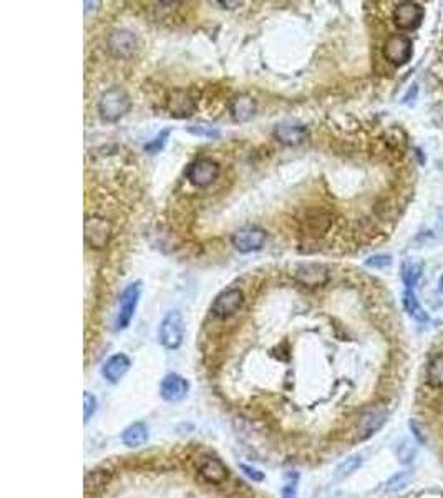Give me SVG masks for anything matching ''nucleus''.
Instances as JSON below:
<instances>
[{
	"label": "nucleus",
	"instance_id": "obj_27",
	"mask_svg": "<svg viewBox=\"0 0 443 498\" xmlns=\"http://www.w3.org/2000/svg\"><path fill=\"white\" fill-rule=\"evenodd\" d=\"M297 480H299V475L296 472H289L286 475V482H284L281 490V498H297Z\"/></svg>",
	"mask_w": 443,
	"mask_h": 498
},
{
	"label": "nucleus",
	"instance_id": "obj_23",
	"mask_svg": "<svg viewBox=\"0 0 443 498\" xmlns=\"http://www.w3.org/2000/svg\"><path fill=\"white\" fill-rule=\"evenodd\" d=\"M427 382L432 387H443V354H438L428 364Z\"/></svg>",
	"mask_w": 443,
	"mask_h": 498
},
{
	"label": "nucleus",
	"instance_id": "obj_5",
	"mask_svg": "<svg viewBox=\"0 0 443 498\" xmlns=\"http://www.w3.org/2000/svg\"><path fill=\"white\" fill-rule=\"evenodd\" d=\"M266 240H268V233L257 226H244L231 236L233 246L243 254L259 251Z\"/></svg>",
	"mask_w": 443,
	"mask_h": 498
},
{
	"label": "nucleus",
	"instance_id": "obj_12",
	"mask_svg": "<svg viewBox=\"0 0 443 498\" xmlns=\"http://www.w3.org/2000/svg\"><path fill=\"white\" fill-rule=\"evenodd\" d=\"M108 50L120 58L133 55L137 50V37L130 30H115L108 37Z\"/></svg>",
	"mask_w": 443,
	"mask_h": 498
},
{
	"label": "nucleus",
	"instance_id": "obj_1",
	"mask_svg": "<svg viewBox=\"0 0 443 498\" xmlns=\"http://www.w3.org/2000/svg\"><path fill=\"white\" fill-rule=\"evenodd\" d=\"M131 109V100L128 93L118 87H113L102 93L98 100V113L105 122L113 123L128 113Z\"/></svg>",
	"mask_w": 443,
	"mask_h": 498
},
{
	"label": "nucleus",
	"instance_id": "obj_18",
	"mask_svg": "<svg viewBox=\"0 0 443 498\" xmlns=\"http://www.w3.org/2000/svg\"><path fill=\"white\" fill-rule=\"evenodd\" d=\"M387 414L382 409H370L362 414L359 420V435L362 438H369L370 435H374L377 430L382 429V425L386 424Z\"/></svg>",
	"mask_w": 443,
	"mask_h": 498
},
{
	"label": "nucleus",
	"instance_id": "obj_21",
	"mask_svg": "<svg viewBox=\"0 0 443 498\" xmlns=\"http://www.w3.org/2000/svg\"><path fill=\"white\" fill-rule=\"evenodd\" d=\"M400 276L405 288L412 291L415 286H417L420 276H422V264L418 261H414V259H407L400 268Z\"/></svg>",
	"mask_w": 443,
	"mask_h": 498
},
{
	"label": "nucleus",
	"instance_id": "obj_9",
	"mask_svg": "<svg viewBox=\"0 0 443 498\" xmlns=\"http://www.w3.org/2000/svg\"><path fill=\"white\" fill-rule=\"evenodd\" d=\"M425 17L423 7L417 2H402L393 11V24L400 30H415Z\"/></svg>",
	"mask_w": 443,
	"mask_h": 498
},
{
	"label": "nucleus",
	"instance_id": "obj_24",
	"mask_svg": "<svg viewBox=\"0 0 443 498\" xmlns=\"http://www.w3.org/2000/svg\"><path fill=\"white\" fill-rule=\"evenodd\" d=\"M362 465V457L360 455H352L349 459H346L341 465L336 469V477L337 478H346L355 472L359 466Z\"/></svg>",
	"mask_w": 443,
	"mask_h": 498
},
{
	"label": "nucleus",
	"instance_id": "obj_25",
	"mask_svg": "<svg viewBox=\"0 0 443 498\" xmlns=\"http://www.w3.org/2000/svg\"><path fill=\"white\" fill-rule=\"evenodd\" d=\"M410 478H412V472H409V470H405V472H399L397 475H393V477L387 482L386 493H397V492H400L402 488H405L407 485H409Z\"/></svg>",
	"mask_w": 443,
	"mask_h": 498
},
{
	"label": "nucleus",
	"instance_id": "obj_28",
	"mask_svg": "<svg viewBox=\"0 0 443 498\" xmlns=\"http://www.w3.org/2000/svg\"><path fill=\"white\" fill-rule=\"evenodd\" d=\"M188 132L191 134H196L200 138H210V140H216V138L221 137L219 130L214 127H207V125H194V127H189Z\"/></svg>",
	"mask_w": 443,
	"mask_h": 498
},
{
	"label": "nucleus",
	"instance_id": "obj_20",
	"mask_svg": "<svg viewBox=\"0 0 443 498\" xmlns=\"http://www.w3.org/2000/svg\"><path fill=\"white\" fill-rule=\"evenodd\" d=\"M121 441H123L125 445L130 448L143 445V443L148 441L146 425L142 424V422H135V424H131L130 427L125 429L123 435H121Z\"/></svg>",
	"mask_w": 443,
	"mask_h": 498
},
{
	"label": "nucleus",
	"instance_id": "obj_29",
	"mask_svg": "<svg viewBox=\"0 0 443 498\" xmlns=\"http://www.w3.org/2000/svg\"><path fill=\"white\" fill-rule=\"evenodd\" d=\"M390 263H392L390 256H386V254L370 256L367 261H365V264H367L369 268H375V269H382V268L390 266Z\"/></svg>",
	"mask_w": 443,
	"mask_h": 498
},
{
	"label": "nucleus",
	"instance_id": "obj_4",
	"mask_svg": "<svg viewBox=\"0 0 443 498\" xmlns=\"http://www.w3.org/2000/svg\"><path fill=\"white\" fill-rule=\"evenodd\" d=\"M160 343L166 349H178L184 339V321L179 311H170L160 324Z\"/></svg>",
	"mask_w": 443,
	"mask_h": 498
},
{
	"label": "nucleus",
	"instance_id": "obj_16",
	"mask_svg": "<svg viewBox=\"0 0 443 498\" xmlns=\"http://www.w3.org/2000/svg\"><path fill=\"white\" fill-rule=\"evenodd\" d=\"M130 359L125 356V354H115V356H111L108 361L103 364L102 367V374L108 382L116 384L120 382L121 379H123L126 372L130 371Z\"/></svg>",
	"mask_w": 443,
	"mask_h": 498
},
{
	"label": "nucleus",
	"instance_id": "obj_2",
	"mask_svg": "<svg viewBox=\"0 0 443 498\" xmlns=\"http://www.w3.org/2000/svg\"><path fill=\"white\" fill-rule=\"evenodd\" d=\"M139 296H142V282H131L130 286H126L123 293L120 294L118 303V312H116L115 327L116 331H123L130 326L131 319H133L135 311H137Z\"/></svg>",
	"mask_w": 443,
	"mask_h": 498
},
{
	"label": "nucleus",
	"instance_id": "obj_6",
	"mask_svg": "<svg viewBox=\"0 0 443 498\" xmlns=\"http://www.w3.org/2000/svg\"><path fill=\"white\" fill-rule=\"evenodd\" d=\"M412 53H414L412 40L402 34L390 35L386 42V47H383V57H386V60H388L395 67L405 65L407 62L412 58Z\"/></svg>",
	"mask_w": 443,
	"mask_h": 498
},
{
	"label": "nucleus",
	"instance_id": "obj_19",
	"mask_svg": "<svg viewBox=\"0 0 443 498\" xmlns=\"http://www.w3.org/2000/svg\"><path fill=\"white\" fill-rule=\"evenodd\" d=\"M201 477L211 483H223L228 478V469L219 459L214 457H207L201 462L200 465Z\"/></svg>",
	"mask_w": 443,
	"mask_h": 498
},
{
	"label": "nucleus",
	"instance_id": "obj_33",
	"mask_svg": "<svg viewBox=\"0 0 443 498\" xmlns=\"http://www.w3.org/2000/svg\"><path fill=\"white\" fill-rule=\"evenodd\" d=\"M410 427H412V430H414V435H415V437L418 438V442H420V443H425V437L422 435V430L418 429V425L415 424V422H412V424H410Z\"/></svg>",
	"mask_w": 443,
	"mask_h": 498
},
{
	"label": "nucleus",
	"instance_id": "obj_15",
	"mask_svg": "<svg viewBox=\"0 0 443 498\" xmlns=\"http://www.w3.org/2000/svg\"><path fill=\"white\" fill-rule=\"evenodd\" d=\"M256 100L251 95H246V93L233 97L231 102H229V113H231L234 122H247V120H251L256 113Z\"/></svg>",
	"mask_w": 443,
	"mask_h": 498
},
{
	"label": "nucleus",
	"instance_id": "obj_7",
	"mask_svg": "<svg viewBox=\"0 0 443 498\" xmlns=\"http://www.w3.org/2000/svg\"><path fill=\"white\" fill-rule=\"evenodd\" d=\"M244 303V296L239 289L236 288H229L224 289L223 293H219L216 296V299L212 300L211 312L212 316L218 317V319H228L236 314L239 309H241Z\"/></svg>",
	"mask_w": 443,
	"mask_h": 498
},
{
	"label": "nucleus",
	"instance_id": "obj_14",
	"mask_svg": "<svg viewBox=\"0 0 443 498\" xmlns=\"http://www.w3.org/2000/svg\"><path fill=\"white\" fill-rule=\"evenodd\" d=\"M332 224V216L324 209H313L302 219V231L304 235L319 237L329 231Z\"/></svg>",
	"mask_w": 443,
	"mask_h": 498
},
{
	"label": "nucleus",
	"instance_id": "obj_11",
	"mask_svg": "<svg viewBox=\"0 0 443 498\" xmlns=\"http://www.w3.org/2000/svg\"><path fill=\"white\" fill-rule=\"evenodd\" d=\"M297 282H301L302 286H309V288H318V286H324L329 281V271L327 268L322 264L307 263L297 266L296 272H294Z\"/></svg>",
	"mask_w": 443,
	"mask_h": 498
},
{
	"label": "nucleus",
	"instance_id": "obj_30",
	"mask_svg": "<svg viewBox=\"0 0 443 498\" xmlns=\"http://www.w3.org/2000/svg\"><path fill=\"white\" fill-rule=\"evenodd\" d=\"M415 455V447L412 445V442L405 441L404 445L400 443L399 447V460L404 462V464H409V462H412Z\"/></svg>",
	"mask_w": 443,
	"mask_h": 498
},
{
	"label": "nucleus",
	"instance_id": "obj_10",
	"mask_svg": "<svg viewBox=\"0 0 443 498\" xmlns=\"http://www.w3.org/2000/svg\"><path fill=\"white\" fill-rule=\"evenodd\" d=\"M166 109L175 118H189L196 110V100L186 90L176 88L170 93L168 100H166Z\"/></svg>",
	"mask_w": 443,
	"mask_h": 498
},
{
	"label": "nucleus",
	"instance_id": "obj_22",
	"mask_svg": "<svg viewBox=\"0 0 443 498\" xmlns=\"http://www.w3.org/2000/svg\"><path fill=\"white\" fill-rule=\"evenodd\" d=\"M402 303H404V307L405 311L409 312V316L414 317L415 321H420V322L428 321V314L423 311L422 306H420L417 296L414 294V291L407 289L404 296H402Z\"/></svg>",
	"mask_w": 443,
	"mask_h": 498
},
{
	"label": "nucleus",
	"instance_id": "obj_3",
	"mask_svg": "<svg viewBox=\"0 0 443 498\" xmlns=\"http://www.w3.org/2000/svg\"><path fill=\"white\" fill-rule=\"evenodd\" d=\"M221 173L218 161L211 158H198L188 165L186 178L193 186L206 188L216 181Z\"/></svg>",
	"mask_w": 443,
	"mask_h": 498
},
{
	"label": "nucleus",
	"instance_id": "obj_31",
	"mask_svg": "<svg viewBox=\"0 0 443 498\" xmlns=\"http://www.w3.org/2000/svg\"><path fill=\"white\" fill-rule=\"evenodd\" d=\"M83 399H85L83 417H85V422H88L90 417H92L95 412H97V399H95L90 392H85Z\"/></svg>",
	"mask_w": 443,
	"mask_h": 498
},
{
	"label": "nucleus",
	"instance_id": "obj_32",
	"mask_svg": "<svg viewBox=\"0 0 443 498\" xmlns=\"http://www.w3.org/2000/svg\"><path fill=\"white\" fill-rule=\"evenodd\" d=\"M243 470H244V473H246V475H247V477H250V478H252V480H257V482H259V480H262V478H264V475H262V473L259 472V470L252 469V466L243 465Z\"/></svg>",
	"mask_w": 443,
	"mask_h": 498
},
{
	"label": "nucleus",
	"instance_id": "obj_34",
	"mask_svg": "<svg viewBox=\"0 0 443 498\" xmlns=\"http://www.w3.org/2000/svg\"><path fill=\"white\" fill-rule=\"evenodd\" d=\"M438 293H440L443 296V276H442V279H440V286H438Z\"/></svg>",
	"mask_w": 443,
	"mask_h": 498
},
{
	"label": "nucleus",
	"instance_id": "obj_17",
	"mask_svg": "<svg viewBox=\"0 0 443 498\" xmlns=\"http://www.w3.org/2000/svg\"><path fill=\"white\" fill-rule=\"evenodd\" d=\"M274 137L278 138L282 145L296 146L306 140L307 128L304 125H292V123H282L278 125L274 128Z\"/></svg>",
	"mask_w": 443,
	"mask_h": 498
},
{
	"label": "nucleus",
	"instance_id": "obj_13",
	"mask_svg": "<svg viewBox=\"0 0 443 498\" xmlns=\"http://www.w3.org/2000/svg\"><path fill=\"white\" fill-rule=\"evenodd\" d=\"M189 384L184 377L178 374H168L161 380L160 394L165 401L168 402H179L188 396Z\"/></svg>",
	"mask_w": 443,
	"mask_h": 498
},
{
	"label": "nucleus",
	"instance_id": "obj_8",
	"mask_svg": "<svg viewBox=\"0 0 443 498\" xmlns=\"http://www.w3.org/2000/svg\"><path fill=\"white\" fill-rule=\"evenodd\" d=\"M111 236V224L105 218L88 216L85 219V241L90 248H105Z\"/></svg>",
	"mask_w": 443,
	"mask_h": 498
},
{
	"label": "nucleus",
	"instance_id": "obj_26",
	"mask_svg": "<svg viewBox=\"0 0 443 498\" xmlns=\"http://www.w3.org/2000/svg\"><path fill=\"white\" fill-rule=\"evenodd\" d=\"M168 137H170V130L168 128L163 130L160 134H156L151 141H148L146 145H144V151H148V153H151V155L160 153L163 148H165Z\"/></svg>",
	"mask_w": 443,
	"mask_h": 498
}]
</instances>
